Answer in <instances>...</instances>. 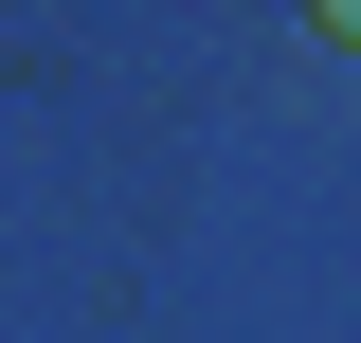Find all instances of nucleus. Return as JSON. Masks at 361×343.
I'll list each match as a JSON object with an SVG mask.
<instances>
[{
    "mask_svg": "<svg viewBox=\"0 0 361 343\" xmlns=\"http://www.w3.org/2000/svg\"><path fill=\"white\" fill-rule=\"evenodd\" d=\"M307 37H325V54H361V0H343V18H307Z\"/></svg>",
    "mask_w": 361,
    "mask_h": 343,
    "instance_id": "1",
    "label": "nucleus"
}]
</instances>
